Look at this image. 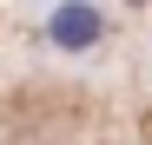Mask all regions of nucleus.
<instances>
[{
    "label": "nucleus",
    "mask_w": 152,
    "mask_h": 145,
    "mask_svg": "<svg viewBox=\"0 0 152 145\" xmlns=\"http://www.w3.org/2000/svg\"><path fill=\"white\" fill-rule=\"evenodd\" d=\"M46 40H53L60 53H86V46L106 40V13H99L93 0H60L53 20H46Z\"/></svg>",
    "instance_id": "nucleus-1"
}]
</instances>
